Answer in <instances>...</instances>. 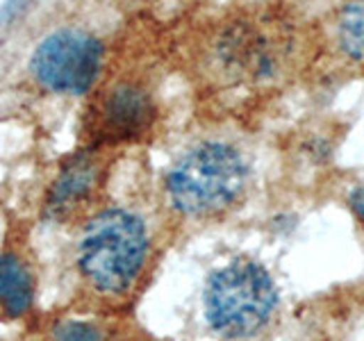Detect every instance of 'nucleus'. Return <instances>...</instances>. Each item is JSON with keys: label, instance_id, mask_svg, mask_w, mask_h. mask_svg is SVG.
I'll use <instances>...</instances> for the list:
<instances>
[{"label": "nucleus", "instance_id": "obj_1", "mask_svg": "<svg viewBox=\"0 0 364 341\" xmlns=\"http://www.w3.org/2000/svg\"><path fill=\"white\" fill-rule=\"evenodd\" d=\"M151 239L141 216L107 207L89 219L77 244V269L98 293L121 296L139 280Z\"/></svg>", "mask_w": 364, "mask_h": 341}, {"label": "nucleus", "instance_id": "obj_9", "mask_svg": "<svg viewBox=\"0 0 364 341\" xmlns=\"http://www.w3.org/2000/svg\"><path fill=\"white\" fill-rule=\"evenodd\" d=\"M50 341H105V332L87 321H62L50 330Z\"/></svg>", "mask_w": 364, "mask_h": 341}, {"label": "nucleus", "instance_id": "obj_3", "mask_svg": "<svg viewBox=\"0 0 364 341\" xmlns=\"http://www.w3.org/2000/svg\"><path fill=\"white\" fill-rule=\"evenodd\" d=\"M205 318L223 339H246L271 321L278 289L267 269L250 259H235L216 269L205 284Z\"/></svg>", "mask_w": 364, "mask_h": 341}, {"label": "nucleus", "instance_id": "obj_6", "mask_svg": "<svg viewBox=\"0 0 364 341\" xmlns=\"http://www.w3.org/2000/svg\"><path fill=\"white\" fill-rule=\"evenodd\" d=\"M98 164L91 155H77L68 162L62 173L57 175L50 189L48 210L53 214H64L73 210L80 200H85L96 187Z\"/></svg>", "mask_w": 364, "mask_h": 341}, {"label": "nucleus", "instance_id": "obj_10", "mask_svg": "<svg viewBox=\"0 0 364 341\" xmlns=\"http://www.w3.org/2000/svg\"><path fill=\"white\" fill-rule=\"evenodd\" d=\"M348 207L350 212L358 216L360 221H364V187H355L348 196Z\"/></svg>", "mask_w": 364, "mask_h": 341}, {"label": "nucleus", "instance_id": "obj_2", "mask_svg": "<svg viewBox=\"0 0 364 341\" xmlns=\"http://www.w3.org/2000/svg\"><path fill=\"white\" fill-rule=\"evenodd\" d=\"M248 166L235 146L205 141L182 155L166 175L171 205L185 216H212L242 196Z\"/></svg>", "mask_w": 364, "mask_h": 341}, {"label": "nucleus", "instance_id": "obj_5", "mask_svg": "<svg viewBox=\"0 0 364 341\" xmlns=\"http://www.w3.org/2000/svg\"><path fill=\"white\" fill-rule=\"evenodd\" d=\"M155 119L153 98L144 89L121 85L100 107V132L105 139L123 141L144 134Z\"/></svg>", "mask_w": 364, "mask_h": 341}, {"label": "nucleus", "instance_id": "obj_4", "mask_svg": "<svg viewBox=\"0 0 364 341\" xmlns=\"http://www.w3.org/2000/svg\"><path fill=\"white\" fill-rule=\"evenodd\" d=\"M102 43L82 30L48 34L30 57V75L41 89L57 96H85L102 71Z\"/></svg>", "mask_w": 364, "mask_h": 341}, {"label": "nucleus", "instance_id": "obj_8", "mask_svg": "<svg viewBox=\"0 0 364 341\" xmlns=\"http://www.w3.org/2000/svg\"><path fill=\"white\" fill-rule=\"evenodd\" d=\"M337 39L346 57L364 62V0H350L344 7L337 26Z\"/></svg>", "mask_w": 364, "mask_h": 341}, {"label": "nucleus", "instance_id": "obj_7", "mask_svg": "<svg viewBox=\"0 0 364 341\" xmlns=\"http://www.w3.org/2000/svg\"><path fill=\"white\" fill-rule=\"evenodd\" d=\"M34 305V278L16 253L0 255V312L9 318L26 316Z\"/></svg>", "mask_w": 364, "mask_h": 341}]
</instances>
